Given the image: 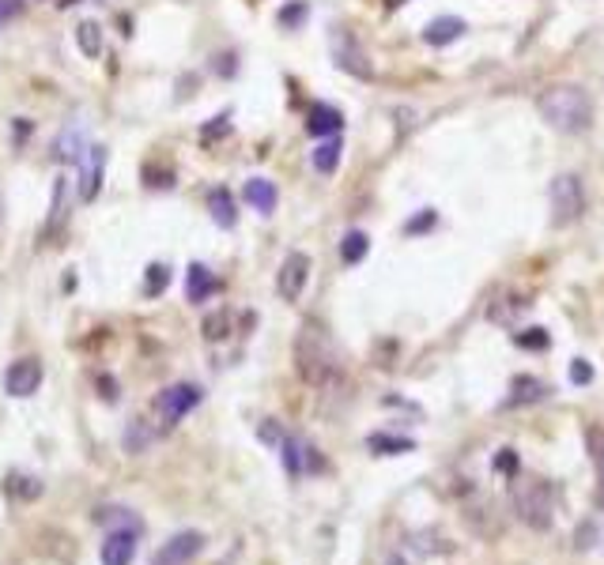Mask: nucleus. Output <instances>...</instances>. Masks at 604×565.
<instances>
[{"mask_svg": "<svg viewBox=\"0 0 604 565\" xmlns=\"http://www.w3.org/2000/svg\"><path fill=\"white\" fill-rule=\"evenodd\" d=\"M536 106H541L544 121L559 132H585L593 121L590 95H585L582 87H570V83H563V87H548L541 98H536Z\"/></svg>", "mask_w": 604, "mask_h": 565, "instance_id": "f257e3e1", "label": "nucleus"}, {"mask_svg": "<svg viewBox=\"0 0 604 565\" xmlns=\"http://www.w3.org/2000/svg\"><path fill=\"white\" fill-rule=\"evenodd\" d=\"M510 498H514L517 517H522L533 532H548L551 520H556V505H551L548 483H536V478H517L514 490H510Z\"/></svg>", "mask_w": 604, "mask_h": 565, "instance_id": "f03ea898", "label": "nucleus"}, {"mask_svg": "<svg viewBox=\"0 0 604 565\" xmlns=\"http://www.w3.org/2000/svg\"><path fill=\"white\" fill-rule=\"evenodd\" d=\"M298 373L306 377V381H314V385H325V381H332L337 377V354H332V347H329V339L325 336H317V328H302V336H298Z\"/></svg>", "mask_w": 604, "mask_h": 565, "instance_id": "7ed1b4c3", "label": "nucleus"}, {"mask_svg": "<svg viewBox=\"0 0 604 565\" xmlns=\"http://www.w3.org/2000/svg\"><path fill=\"white\" fill-rule=\"evenodd\" d=\"M200 400H205V392H200V385H189V381L163 388L159 400H155V415H159V422H163V430H174V426L186 419Z\"/></svg>", "mask_w": 604, "mask_h": 565, "instance_id": "20e7f679", "label": "nucleus"}, {"mask_svg": "<svg viewBox=\"0 0 604 565\" xmlns=\"http://www.w3.org/2000/svg\"><path fill=\"white\" fill-rule=\"evenodd\" d=\"M551 212H556V222L566 227L585 212V193H582V178L578 174H559L551 181Z\"/></svg>", "mask_w": 604, "mask_h": 565, "instance_id": "39448f33", "label": "nucleus"}, {"mask_svg": "<svg viewBox=\"0 0 604 565\" xmlns=\"http://www.w3.org/2000/svg\"><path fill=\"white\" fill-rule=\"evenodd\" d=\"M76 166H80V200H95L103 193V178H106V147L103 144H83L80 155H76Z\"/></svg>", "mask_w": 604, "mask_h": 565, "instance_id": "423d86ee", "label": "nucleus"}, {"mask_svg": "<svg viewBox=\"0 0 604 565\" xmlns=\"http://www.w3.org/2000/svg\"><path fill=\"white\" fill-rule=\"evenodd\" d=\"M310 256L306 253H288L283 256V264L276 271V290H280V298L283 302H298L302 298V290H306L310 283Z\"/></svg>", "mask_w": 604, "mask_h": 565, "instance_id": "0eeeda50", "label": "nucleus"}, {"mask_svg": "<svg viewBox=\"0 0 604 565\" xmlns=\"http://www.w3.org/2000/svg\"><path fill=\"white\" fill-rule=\"evenodd\" d=\"M42 388V362L38 358H15V362L4 370V392L15 400H27Z\"/></svg>", "mask_w": 604, "mask_h": 565, "instance_id": "6e6552de", "label": "nucleus"}, {"mask_svg": "<svg viewBox=\"0 0 604 565\" xmlns=\"http://www.w3.org/2000/svg\"><path fill=\"white\" fill-rule=\"evenodd\" d=\"M200 551H205V536L200 532H178L159 546V554L151 565H189Z\"/></svg>", "mask_w": 604, "mask_h": 565, "instance_id": "1a4fd4ad", "label": "nucleus"}, {"mask_svg": "<svg viewBox=\"0 0 604 565\" xmlns=\"http://www.w3.org/2000/svg\"><path fill=\"white\" fill-rule=\"evenodd\" d=\"M276 449H280V460H283V468H288L291 478H298L302 471H310V468H322V464H317V456H314V449L302 437L283 434Z\"/></svg>", "mask_w": 604, "mask_h": 565, "instance_id": "9d476101", "label": "nucleus"}, {"mask_svg": "<svg viewBox=\"0 0 604 565\" xmlns=\"http://www.w3.org/2000/svg\"><path fill=\"white\" fill-rule=\"evenodd\" d=\"M137 536L140 532H110L103 543V565H132L137 558Z\"/></svg>", "mask_w": 604, "mask_h": 565, "instance_id": "9b49d317", "label": "nucleus"}, {"mask_svg": "<svg viewBox=\"0 0 604 565\" xmlns=\"http://www.w3.org/2000/svg\"><path fill=\"white\" fill-rule=\"evenodd\" d=\"M344 129V113L325 106V102H314L306 110V132L310 136H337Z\"/></svg>", "mask_w": 604, "mask_h": 565, "instance_id": "f8f14e48", "label": "nucleus"}, {"mask_svg": "<svg viewBox=\"0 0 604 565\" xmlns=\"http://www.w3.org/2000/svg\"><path fill=\"white\" fill-rule=\"evenodd\" d=\"M215 290H220V279H215L205 264H189V271H186V298L193 305H200V302H208Z\"/></svg>", "mask_w": 604, "mask_h": 565, "instance_id": "ddd939ff", "label": "nucleus"}, {"mask_svg": "<svg viewBox=\"0 0 604 565\" xmlns=\"http://www.w3.org/2000/svg\"><path fill=\"white\" fill-rule=\"evenodd\" d=\"M242 196H246V204H249V208H254V212H261V215H273L276 200H280L276 185L268 181V178H249V181H246V188H242Z\"/></svg>", "mask_w": 604, "mask_h": 565, "instance_id": "4468645a", "label": "nucleus"}, {"mask_svg": "<svg viewBox=\"0 0 604 565\" xmlns=\"http://www.w3.org/2000/svg\"><path fill=\"white\" fill-rule=\"evenodd\" d=\"M461 34H465V23L457 20V15H442V20L427 23L424 42H427V46H449V42H457Z\"/></svg>", "mask_w": 604, "mask_h": 565, "instance_id": "2eb2a0df", "label": "nucleus"}, {"mask_svg": "<svg viewBox=\"0 0 604 565\" xmlns=\"http://www.w3.org/2000/svg\"><path fill=\"white\" fill-rule=\"evenodd\" d=\"M585 445H590V460L597 468V509L604 512V430L600 426H590V430H585Z\"/></svg>", "mask_w": 604, "mask_h": 565, "instance_id": "dca6fc26", "label": "nucleus"}, {"mask_svg": "<svg viewBox=\"0 0 604 565\" xmlns=\"http://www.w3.org/2000/svg\"><path fill=\"white\" fill-rule=\"evenodd\" d=\"M366 449L374 456H400V453H412L415 441L412 437H397V434H371L366 437Z\"/></svg>", "mask_w": 604, "mask_h": 565, "instance_id": "f3484780", "label": "nucleus"}, {"mask_svg": "<svg viewBox=\"0 0 604 565\" xmlns=\"http://www.w3.org/2000/svg\"><path fill=\"white\" fill-rule=\"evenodd\" d=\"M208 212H212V219L220 222L223 230H231L234 222H239V215H234V200H231L227 188H212V196H208Z\"/></svg>", "mask_w": 604, "mask_h": 565, "instance_id": "a211bd4d", "label": "nucleus"}, {"mask_svg": "<svg viewBox=\"0 0 604 565\" xmlns=\"http://www.w3.org/2000/svg\"><path fill=\"white\" fill-rule=\"evenodd\" d=\"M514 396L510 403H536V400H544L548 396V385L544 381H536V377H514Z\"/></svg>", "mask_w": 604, "mask_h": 565, "instance_id": "6ab92c4d", "label": "nucleus"}, {"mask_svg": "<svg viewBox=\"0 0 604 565\" xmlns=\"http://www.w3.org/2000/svg\"><path fill=\"white\" fill-rule=\"evenodd\" d=\"M98 524H110V532H140V520L129 509H98L95 512Z\"/></svg>", "mask_w": 604, "mask_h": 565, "instance_id": "aec40b11", "label": "nucleus"}, {"mask_svg": "<svg viewBox=\"0 0 604 565\" xmlns=\"http://www.w3.org/2000/svg\"><path fill=\"white\" fill-rule=\"evenodd\" d=\"M366 253H371V237H366L363 230H348V234H344V242H340L344 264H359Z\"/></svg>", "mask_w": 604, "mask_h": 565, "instance_id": "412c9836", "label": "nucleus"}, {"mask_svg": "<svg viewBox=\"0 0 604 565\" xmlns=\"http://www.w3.org/2000/svg\"><path fill=\"white\" fill-rule=\"evenodd\" d=\"M340 140H325L322 147H317L314 151V170H317V174H337V166H340Z\"/></svg>", "mask_w": 604, "mask_h": 565, "instance_id": "4be33fe9", "label": "nucleus"}, {"mask_svg": "<svg viewBox=\"0 0 604 565\" xmlns=\"http://www.w3.org/2000/svg\"><path fill=\"white\" fill-rule=\"evenodd\" d=\"M76 42H80V54L83 57H98V54H103V27H98V23H80L76 27Z\"/></svg>", "mask_w": 604, "mask_h": 565, "instance_id": "5701e85b", "label": "nucleus"}, {"mask_svg": "<svg viewBox=\"0 0 604 565\" xmlns=\"http://www.w3.org/2000/svg\"><path fill=\"white\" fill-rule=\"evenodd\" d=\"M340 42H344V54H340V49H337V64H344V68H348V72H356V76H371V68H366V64H363V54H359V49H356V42H351V38H348V34H340Z\"/></svg>", "mask_w": 604, "mask_h": 565, "instance_id": "b1692460", "label": "nucleus"}, {"mask_svg": "<svg viewBox=\"0 0 604 565\" xmlns=\"http://www.w3.org/2000/svg\"><path fill=\"white\" fill-rule=\"evenodd\" d=\"M166 287H171V268H166V264H151L147 268V279H144V290L155 298V295H163Z\"/></svg>", "mask_w": 604, "mask_h": 565, "instance_id": "393cba45", "label": "nucleus"}, {"mask_svg": "<svg viewBox=\"0 0 604 565\" xmlns=\"http://www.w3.org/2000/svg\"><path fill=\"white\" fill-rule=\"evenodd\" d=\"M64 193H69V178H57L54 185V204H49V230L64 219Z\"/></svg>", "mask_w": 604, "mask_h": 565, "instance_id": "a878e982", "label": "nucleus"}, {"mask_svg": "<svg viewBox=\"0 0 604 565\" xmlns=\"http://www.w3.org/2000/svg\"><path fill=\"white\" fill-rule=\"evenodd\" d=\"M570 381H575V385H590L593 381V366L585 362V358H578V362L570 366Z\"/></svg>", "mask_w": 604, "mask_h": 565, "instance_id": "bb28decb", "label": "nucleus"}, {"mask_svg": "<svg viewBox=\"0 0 604 565\" xmlns=\"http://www.w3.org/2000/svg\"><path fill=\"white\" fill-rule=\"evenodd\" d=\"M20 12H23V0H0V27L20 20Z\"/></svg>", "mask_w": 604, "mask_h": 565, "instance_id": "cd10ccee", "label": "nucleus"}, {"mask_svg": "<svg viewBox=\"0 0 604 565\" xmlns=\"http://www.w3.org/2000/svg\"><path fill=\"white\" fill-rule=\"evenodd\" d=\"M434 222H439V215H434L431 208L427 212H419L412 222H408V234H419V230H427V227H434Z\"/></svg>", "mask_w": 604, "mask_h": 565, "instance_id": "c85d7f7f", "label": "nucleus"}, {"mask_svg": "<svg viewBox=\"0 0 604 565\" xmlns=\"http://www.w3.org/2000/svg\"><path fill=\"white\" fill-rule=\"evenodd\" d=\"M223 324H227V313L208 317V320H205V336H208V339H223V336H227V332H223Z\"/></svg>", "mask_w": 604, "mask_h": 565, "instance_id": "c756f323", "label": "nucleus"}, {"mask_svg": "<svg viewBox=\"0 0 604 565\" xmlns=\"http://www.w3.org/2000/svg\"><path fill=\"white\" fill-rule=\"evenodd\" d=\"M514 344H522V347H548V336H544L541 328H533L529 336H517Z\"/></svg>", "mask_w": 604, "mask_h": 565, "instance_id": "7c9ffc66", "label": "nucleus"}, {"mask_svg": "<svg viewBox=\"0 0 604 565\" xmlns=\"http://www.w3.org/2000/svg\"><path fill=\"white\" fill-rule=\"evenodd\" d=\"M298 15H302V8H291V12H283V15H280V20H283V23H295V20H298Z\"/></svg>", "mask_w": 604, "mask_h": 565, "instance_id": "2f4dec72", "label": "nucleus"}, {"mask_svg": "<svg viewBox=\"0 0 604 565\" xmlns=\"http://www.w3.org/2000/svg\"><path fill=\"white\" fill-rule=\"evenodd\" d=\"M385 565H408V561H405V558H400V554H393V558H390V561H385Z\"/></svg>", "mask_w": 604, "mask_h": 565, "instance_id": "473e14b6", "label": "nucleus"}]
</instances>
